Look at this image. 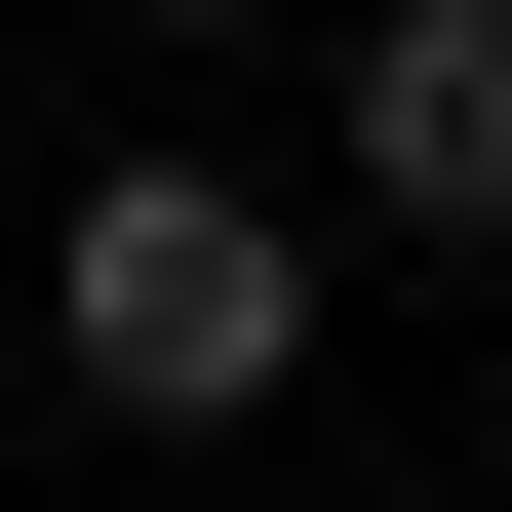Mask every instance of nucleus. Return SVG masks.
I'll return each instance as SVG.
<instances>
[{
    "instance_id": "obj_2",
    "label": "nucleus",
    "mask_w": 512,
    "mask_h": 512,
    "mask_svg": "<svg viewBox=\"0 0 512 512\" xmlns=\"http://www.w3.org/2000/svg\"><path fill=\"white\" fill-rule=\"evenodd\" d=\"M355 197L394 237H512V0H355Z\"/></svg>"
},
{
    "instance_id": "obj_4",
    "label": "nucleus",
    "mask_w": 512,
    "mask_h": 512,
    "mask_svg": "<svg viewBox=\"0 0 512 512\" xmlns=\"http://www.w3.org/2000/svg\"><path fill=\"white\" fill-rule=\"evenodd\" d=\"M355 512H394V473H355Z\"/></svg>"
},
{
    "instance_id": "obj_1",
    "label": "nucleus",
    "mask_w": 512,
    "mask_h": 512,
    "mask_svg": "<svg viewBox=\"0 0 512 512\" xmlns=\"http://www.w3.org/2000/svg\"><path fill=\"white\" fill-rule=\"evenodd\" d=\"M40 355L119 394V434H276V394H316V237H276L237 158H79V237H40Z\"/></svg>"
},
{
    "instance_id": "obj_3",
    "label": "nucleus",
    "mask_w": 512,
    "mask_h": 512,
    "mask_svg": "<svg viewBox=\"0 0 512 512\" xmlns=\"http://www.w3.org/2000/svg\"><path fill=\"white\" fill-rule=\"evenodd\" d=\"M158 40H276V0H158Z\"/></svg>"
}]
</instances>
